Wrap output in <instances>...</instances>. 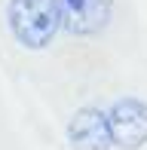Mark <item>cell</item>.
Segmentation results:
<instances>
[{
  "instance_id": "6da1fadb",
  "label": "cell",
  "mask_w": 147,
  "mask_h": 150,
  "mask_svg": "<svg viewBox=\"0 0 147 150\" xmlns=\"http://www.w3.org/2000/svg\"><path fill=\"white\" fill-rule=\"evenodd\" d=\"M6 25L18 46L46 49L61 28V6L58 0H9Z\"/></svg>"
},
{
  "instance_id": "7a4b0ae2",
  "label": "cell",
  "mask_w": 147,
  "mask_h": 150,
  "mask_svg": "<svg viewBox=\"0 0 147 150\" xmlns=\"http://www.w3.org/2000/svg\"><path fill=\"white\" fill-rule=\"evenodd\" d=\"M110 144L119 150H141L147 144V101L141 98H119L107 110Z\"/></svg>"
},
{
  "instance_id": "3957f363",
  "label": "cell",
  "mask_w": 147,
  "mask_h": 150,
  "mask_svg": "<svg viewBox=\"0 0 147 150\" xmlns=\"http://www.w3.org/2000/svg\"><path fill=\"white\" fill-rule=\"evenodd\" d=\"M61 28L77 37H92L107 28L113 16V0H58Z\"/></svg>"
},
{
  "instance_id": "277c9868",
  "label": "cell",
  "mask_w": 147,
  "mask_h": 150,
  "mask_svg": "<svg viewBox=\"0 0 147 150\" xmlns=\"http://www.w3.org/2000/svg\"><path fill=\"white\" fill-rule=\"evenodd\" d=\"M68 141L74 150H110L107 113L98 107H80L68 122Z\"/></svg>"
}]
</instances>
